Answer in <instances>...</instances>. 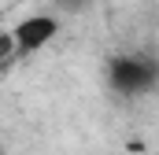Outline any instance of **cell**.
Returning a JSON list of instances; mask_svg holds the SVG:
<instances>
[{
  "mask_svg": "<svg viewBox=\"0 0 159 155\" xmlns=\"http://www.w3.org/2000/svg\"><path fill=\"white\" fill-rule=\"evenodd\" d=\"M11 63H19L15 37H11V30H0V74H7V70H11Z\"/></svg>",
  "mask_w": 159,
  "mask_h": 155,
  "instance_id": "3957f363",
  "label": "cell"
},
{
  "mask_svg": "<svg viewBox=\"0 0 159 155\" xmlns=\"http://www.w3.org/2000/svg\"><path fill=\"white\" fill-rule=\"evenodd\" d=\"M52 4H56L59 15H78V11H85L93 0H52Z\"/></svg>",
  "mask_w": 159,
  "mask_h": 155,
  "instance_id": "277c9868",
  "label": "cell"
},
{
  "mask_svg": "<svg viewBox=\"0 0 159 155\" xmlns=\"http://www.w3.org/2000/svg\"><path fill=\"white\" fill-rule=\"evenodd\" d=\"M0 155H4V148H0Z\"/></svg>",
  "mask_w": 159,
  "mask_h": 155,
  "instance_id": "5b68a950",
  "label": "cell"
},
{
  "mask_svg": "<svg viewBox=\"0 0 159 155\" xmlns=\"http://www.w3.org/2000/svg\"><path fill=\"white\" fill-rule=\"evenodd\" d=\"M104 85L119 100H141L159 92V55L141 48V52H115L104 63Z\"/></svg>",
  "mask_w": 159,
  "mask_h": 155,
  "instance_id": "6da1fadb",
  "label": "cell"
},
{
  "mask_svg": "<svg viewBox=\"0 0 159 155\" xmlns=\"http://www.w3.org/2000/svg\"><path fill=\"white\" fill-rule=\"evenodd\" d=\"M59 30H63V19H59L56 11H34V15L19 19V22L11 26V37H15L19 59H30V55L44 52L52 41L59 37Z\"/></svg>",
  "mask_w": 159,
  "mask_h": 155,
  "instance_id": "7a4b0ae2",
  "label": "cell"
}]
</instances>
